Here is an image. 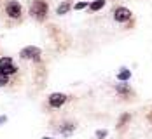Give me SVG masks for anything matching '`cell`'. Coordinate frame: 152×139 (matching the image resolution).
Here are the masks:
<instances>
[{"label":"cell","mask_w":152,"mask_h":139,"mask_svg":"<svg viewBox=\"0 0 152 139\" xmlns=\"http://www.w3.org/2000/svg\"><path fill=\"white\" fill-rule=\"evenodd\" d=\"M9 80H11V77L4 75V73L0 71V87H7V85H9Z\"/></svg>","instance_id":"4fadbf2b"},{"label":"cell","mask_w":152,"mask_h":139,"mask_svg":"<svg viewBox=\"0 0 152 139\" xmlns=\"http://www.w3.org/2000/svg\"><path fill=\"white\" fill-rule=\"evenodd\" d=\"M129 122H131V113H129V111H126V113H122L121 117H119V120H117V125H115V129H117L119 132H122L124 129H128Z\"/></svg>","instance_id":"9c48e42d"},{"label":"cell","mask_w":152,"mask_h":139,"mask_svg":"<svg viewBox=\"0 0 152 139\" xmlns=\"http://www.w3.org/2000/svg\"><path fill=\"white\" fill-rule=\"evenodd\" d=\"M147 120H149V122L152 124V108L149 109V111H147Z\"/></svg>","instance_id":"2e32d148"},{"label":"cell","mask_w":152,"mask_h":139,"mask_svg":"<svg viewBox=\"0 0 152 139\" xmlns=\"http://www.w3.org/2000/svg\"><path fill=\"white\" fill-rule=\"evenodd\" d=\"M68 99H70V97H68L66 94L53 92V94H49V97H47V106H49V108H53V109H58V108H61Z\"/></svg>","instance_id":"8992f818"},{"label":"cell","mask_w":152,"mask_h":139,"mask_svg":"<svg viewBox=\"0 0 152 139\" xmlns=\"http://www.w3.org/2000/svg\"><path fill=\"white\" fill-rule=\"evenodd\" d=\"M112 17H114V21L115 23H119V24H126L128 21H131L133 19V12L128 9V7H115L114 11H112Z\"/></svg>","instance_id":"277c9868"},{"label":"cell","mask_w":152,"mask_h":139,"mask_svg":"<svg viewBox=\"0 0 152 139\" xmlns=\"http://www.w3.org/2000/svg\"><path fill=\"white\" fill-rule=\"evenodd\" d=\"M7 122V117H0V124H5Z\"/></svg>","instance_id":"e0dca14e"},{"label":"cell","mask_w":152,"mask_h":139,"mask_svg":"<svg viewBox=\"0 0 152 139\" xmlns=\"http://www.w3.org/2000/svg\"><path fill=\"white\" fill-rule=\"evenodd\" d=\"M42 139H53V138H42Z\"/></svg>","instance_id":"ac0fdd59"},{"label":"cell","mask_w":152,"mask_h":139,"mask_svg":"<svg viewBox=\"0 0 152 139\" xmlns=\"http://www.w3.org/2000/svg\"><path fill=\"white\" fill-rule=\"evenodd\" d=\"M70 9H72V0H63L60 5L56 7V14L60 16H65L70 12Z\"/></svg>","instance_id":"30bf717a"},{"label":"cell","mask_w":152,"mask_h":139,"mask_svg":"<svg viewBox=\"0 0 152 139\" xmlns=\"http://www.w3.org/2000/svg\"><path fill=\"white\" fill-rule=\"evenodd\" d=\"M0 71L4 75H7V77H14L19 70H18V64L14 63L12 58L4 56V58H0Z\"/></svg>","instance_id":"3957f363"},{"label":"cell","mask_w":152,"mask_h":139,"mask_svg":"<svg viewBox=\"0 0 152 139\" xmlns=\"http://www.w3.org/2000/svg\"><path fill=\"white\" fill-rule=\"evenodd\" d=\"M103 5H105V0H94V2L89 4V11L91 12H96V11L103 9Z\"/></svg>","instance_id":"7c38bea8"},{"label":"cell","mask_w":152,"mask_h":139,"mask_svg":"<svg viewBox=\"0 0 152 139\" xmlns=\"http://www.w3.org/2000/svg\"><path fill=\"white\" fill-rule=\"evenodd\" d=\"M114 91H115L117 96H121V97H133V96H135V91L131 89V85H129L128 82H119V84H115Z\"/></svg>","instance_id":"52a82bcc"},{"label":"cell","mask_w":152,"mask_h":139,"mask_svg":"<svg viewBox=\"0 0 152 139\" xmlns=\"http://www.w3.org/2000/svg\"><path fill=\"white\" fill-rule=\"evenodd\" d=\"M117 82H128L129 78H131V71L128 70V68H121V71L117 73Z\"/></svg>","instance_id":"8fae6325"},{"label":"cell","mask_w":152,"mask_h":139,"mask_svg":"<svg viewBox=\"0 0 152 139\" xmlns=\"http://www.w3.org/2000/svg\"><path fill=\"white\" fill-rule=\"evenodd\" d=\"M108 136V130L107 129H100V130H96V139H105Z\"/></svg>","instance_id":"9a60e30c"},{"label":"cell","mask_w":152,"mask_h":139,"mask_svg":"<svg viewBox=\"0 0 152 139\" xmlns=\"http://www.w3.org/2000/svg\"><path fill=\"white\" fill-rule=\"evenodd\" d=\"M2 14H4L5 19H9L11 23L18 24L23 19V7H21V4L18 0H5L2 4Z\"/></svg>","instance_id":"6da1fadb"},{"label":"cell","mask_w":152,"mask_h":139,"mask_svg":"<svg viewBox=\"0 0 152 139\" xmlns=\"http://www.w3.org/2000/svg\"><path fill=\"white\" fill-rule=\"evenodd\" d=\"M86 7H89V4L84 0V2H77L75 5H74V11H82V9H86Z\"/></svg>","instance_id":"5bb4252c"},{"label":"cell","mask_w":152,"mask_h":139,"mask_svg":"<svg viewBox=\"0 0 152 139\" xmlns=\"http://www.w3.org/2000/svg\"><path fill=\"white\" fill-rule=\"evenodd\" d=\"M40 56H42V50L35 45H28L23 47L19 50V58L21 59H28V61H40Z\"/></svg>","instance_id":"5b68a950"},{"label":"cell","mask_w":152,"mask_h":139,"mask_svg":"<svg viewBox=\"0 0 152 139\" xmlns=\"http://www.w3.org/2000/svg\"><path fill=\"white\" fill-rule=\"evenodd\" d=\"M47 14H49L47 0H30V16L35 21L44 23L47 19Z\"/></svg>","instance_id":"7a4b0ae2"},{"label":"cell","mask_w":152,"mask_h":139,"mask_svg":"<svg viewBox=\"0 0 152 139\" xmlns=\"http://www.w3.org/2000/svg\"><path fill=\"white\" fill-rule=\"evenodd\" d=\"M77 129L75 122H68V120H65L61 125H58V132L60 134H63L65 138H68L70 134H74V130Z\"/></svg>","instance_id":"ba28073f"}]
</instances>
